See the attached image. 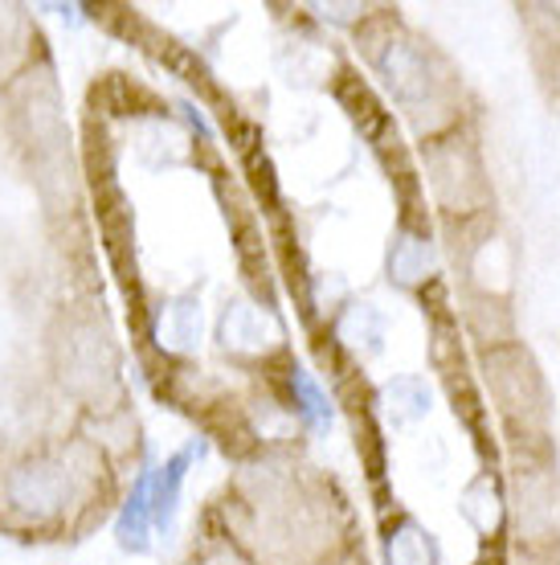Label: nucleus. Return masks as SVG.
I'll return each instance as SVG.
<instances>
[{"instance_id":"obj_8","label":"nucleus","mask_w":560,"mask_h":565,"mask_svg":"<svg viewBox=\"0 0 560 565\" xmlns=\"http://www.w3.org/2000/svg\"><path fill=\"white\" fill-rule=\"evenodd\" d=\"M152 509H148V471H140L131 488L123 492L119 509H115V541L123 553H148L152 550Z\"/></svg>"},{"instance_id":"obj_13","label":"nucleus","mask_w":560,"mask_h":565,"mask_svg":"<svg viewBox=\"0 0 560 565\" xmlns=\"http://www.w3.org/2000/svg\"><path fill=\"white\" fill-rule=\"evenodd\" d=\"M340 340L352 344V349H365V353H377L380 340H385V320L373 303H352L340 320Z\"/></svg>"},{"instance_id":"obj_4","label":"nucleus","mask_w":560,"mask_h":565,"mask_svg":"<svg viewBox=\"0 0 560 565\" xmlns=\"http://www.w3.org/2000/svg\"><path fill=\"white\" fill-rule=\"evenodd\" d=\"M365 57L401 111L421 115L426 107H434L438 103L442 78H438L434 62H430V50H426L413 33L392 29L389 21H385L380 29L368 33Z\"/></svg>"},{"instance_id":"obj_6","label":"nucleus","mask_w":560,"mask_h":565,"mask_svg":"<svg viewBox=\"0 0 560 565\" xmlns=\"http://www.w3.org/2000/svg\"><path fill=\"white\" fill-rule=\"evenodd\" d=\"M201 455V443H189L181 451H172L164 463L148 471V509H152L155 533H169L172 521H176V509H181V488L189 480V467Z\"/></svg>"},{"instance_id":"obj_9","label":"nucleus","mask_w":560,"mask_h":565,"mask_svg":"<svg viewBox=\"0 0 560 565\" xmlns=\"http://www.w3.org/2000/svg\"><path fill=\"white\" fill-rule=\"evenodd\" d=\"M389 279H397L401 287H421L434 279V246L430 238H421L413 230H401L389 250Z\"/></svg>"},{"instance_id":"obj_5","label":"nucleus","mask_w":560,"mask_h":565,"mask_svg":"<svg viewBox=\"0 0 560 565\" xmlns=\"http://www.w3.org/2000/svg\"><path fill=\"white\" fill-rule=\"evenodd\" d=\"M42 54V33L25 4H0V90L21 78Z\"/></svg>"},{"instance_id":"obj_10","label":"nucleus","mask_w":560,"mask_h":565,"mask_svg":"<svg viewBox=\"0 0 560 565\" xmlns=\"http://www.w3.org/2000/svg\"><path fill=\"white\" fill-rule=\"evenodd\" d=\"M389 565H434V541L418 521H397L385 537Z\"/></svg>"},{"instance_id":"obj_14","label":"nucleus","mask_w":560,"mask_h":565,"mask_svg":"<svg viewBox=\"0 0 560 565\" xmlns=\"http://www.w3.org/2000/svg\"><path fill=\"white\" fill-rule=\"evenodd\" d=\"M291 390H294V406H299V414H303L308 423H315V426L332 423V406H327L323 390L311 382V373H303L299 365L291 369Z\"/></svg>"},{"instance_id":"obj_1","label":"nucleus","mask_w":560,"mask_h":565,"mask_svg":"<svg viewBox=\"0 0 560 565\" xmlns=\"http://www.w3.org/2000/svg\"><path fill=\"white\" fill-rule=\"evenodd\" d=\"M119 463L103 438L74 430L0 443V533L29 545H66L90 537L119 509Z\"/></svg>"},{"instance_id":"obj_2","label":"nucleus","mask_w":560,"mask_h":565,"mask_svg":"<svg viewBox=\"0 0 560 565\" xmlns=\"http://www.w3.org/2000/svg\"><path fill=\"white\" fill-rule=\"evenodd\" d=\"M50 373L83 414L123 411V361L107 316L95 303H62L50 324Z\"/></svg>"},{"instance_id":"obj_3","label":"nucleus","mask_w":560,"mask_h":565,"mask_svg":"<svg viewBox=\"0 0 560 565\" xmlns=\"http://www.w3.org/2000/svg\"><path fill=\"white\" fill-rule=\"evenodd\" d=\"M4 99V124H9V140H13L17 156H25L29 177L37 181L42 198L50 193H66L71 184V124L62 111V86H57L54 57L45 50L21 78L0 90Z\"/></svg>"},{"instance_id":"obj_7","label":"nucleus","mask_w":560,"mask_h":565,"mask_svg":"<svg viewBox=\"0 0 560 565\" xmlns=\"http://www.w3.org/2000/svg\"><path fill=\"white\" fill-rule=\"evenodd\" d=\"M217 340L234 353H267L279 344V324L270 320V311L254 308L246 299L225 303L222 324H217Z\"/></svg>"},{"instance_id":"obj_12","label":"nucleus","mask_w":560,"mask_h":565,"mask_svg":"<svg viewBox=\"0 0 560 565\" xmlns=\"http://www.w3.org/2000/svg\"><path fill=\"white\" fill-rule=\"evenodd\" d=\"M380 397H385V411L392 414V423L401 426L418 423V418L430 414V390H426L421 377H397V382L380 390Z\"/></svg>"},{"instance_id":"obj_11","label":"nucleus","mask_w":560,"mask_h":565,"mask_svg":"<svg viewBox=\"0 0 560 565\" xmlns=\"http://www.w3.org/2000/svg\"><path fill=\"white\" fill-rule=\"evenodd\" d=\"M160 344H169V349H193L196 340H201V299L196 296H181L172 299V308H164L160 316Z\"/></svg>"}]
</instances>
